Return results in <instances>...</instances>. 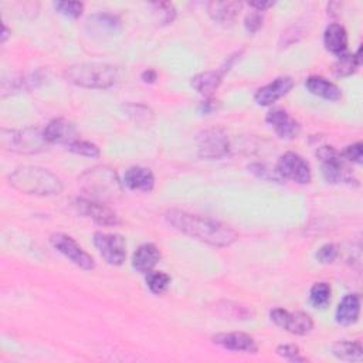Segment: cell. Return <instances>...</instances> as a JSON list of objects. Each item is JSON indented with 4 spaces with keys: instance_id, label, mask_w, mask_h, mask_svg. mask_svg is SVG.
<instances>
[{
    "instance_id": "4316f807",
    "label": "cell",
    "mask_w": 363,
    "mask_h": 363,
    "mask_svg": "<svg viewBox=\"0 0 363 363\" xmlns=\"http://www.w3.org/2000/svg\"><path fill=\"white\" fill-rule=\"evenodd\" d=\"M146 285L150 292L160 295L170 285V277L163 271H150L146 274Z\"/></svg>"
},
{
    "instance_id": "836d02e7",
    "label": "cell",
    "mask_w": 363,
    "mask_h": 363,
    "mask_svg": "<svg viewBox=\"0 0 363 363\" xmlns=\"http://www.w3.org/2000/svg\"><path fill=\"white\" fill-rule=\"evenodd\" d=\"M248 169H250L254 174H257L258 177H261V179H265V180H282V177L278 174L277 169H269L267 164H259V163H257V164L248 166Z\"/></svg>"
},
{
    "instance_id": "e0dca14e",
    "label": "cell",
    "mask_w": 363,
    "mask_h": 363,
    "mask_svg": "<svg viewBox=\"0 0 363 363\" xmlns=\"http://www.w3.org/2000/svg\"><path fill=\"white\" fill-rule=\"evenodd\" d=\"M123 184L133 191H143L147 193L155 186V176L153 173L142 166L129 167L123 174Z\"/></svg>"
},
{
    "instance_id": "4dcf8cb0",
    "label": "cell",
    "mask_w": 363,
    "mask_h": 363,
    "mask_svg": "<svg viewBox=\"0 0 363 363\" xmlns=\"http://www.w3.org/2000/svg\"><path fill=\"white\" fill-rule=\"evenodd\" d=\"M125 111L138 123H140V122H147L149 123L152 121V118H153L152 111L147 106H145V105L129 104V105L125 106Z\"/></svg>"
},
{
    "instance_id": "8992f818",
    "label": "cell",
    "mask_w": 363,
    "mask_h": 363,
    "mask_svg": "<svg viewBox=\"0 0 363 363\" xmlns=\"http://www.w3.org/2000/svg\"><path fill=\"white\" fill-rule=\"evenodd\" d=\"M316 156L322 163V174L328 183L352 182V174L345 164V159L333 146H320L316 150Z\"/></svg>"
},
{
    "instance_id": "1f68e13d",
    "label": "cell",
    "mask_w": 363,
    "mask_h": 363,
    "mask_svg": "<svg viewBox=\"0 0 363 363\" xmlns=\"http://www.w3.org/2000/svg\"><path fill=\"white\" fill-rule=\"evenodd\" d=\"M54 7L60 14H62L65 17L78 18L82 13L84 4L79 1H57V3H54Z\"/></svg>"
},
{
    "instance_id": "8d00e7d4",
    "label": "cell",
    "mask_w": 363,
    "mask_h": 363,
    "mask_svg": "<svg viewBox=\"0 0 363 363\" xmlns=\"http://www.w3.org/2000/svg\"><path fill=\"white\" fill-rule=\"evenodd\" d=\"M277 354H279L281 357H285L288 360H295V362H302L305 360L301 356V352L298 349V346L295 345H281L277 347Z\"/></svg>"
},
{
    "instance_id": "e575fe53",
    "label": "cell",
    "mask_w": 363,
    "mask_h": 363,
    "mask_svg": "<svg viewBox=\"0 0 363 363\" xmlns=\"http://www.w3.org/2000/svg\"><path fill=\"white\" fill-rule=\"evenodd\" d=\"M262 20H264V11H258V10H254L251 13L247 14L245 17V21H244V26H245V30L248 33H255L259 30V27L262 26Z\"/></svg>"
},
{
    "instance_id": "ffe728a7",
    "label": "cell",
    "mask_w": 363,
    "mask_h": 363,
    "mask_svg": "<svg viewBox=\"0 0 363 363\" xmlns=\"http://www.w3.org/2000/svg\"><path fill=\"white\" fill-rule=\"evenodd\" d=\"M360 313V295L359 294H347L339 302L336 308V322L339 325L347 326L354 323L359 319Z\"/></svg>"
},
{
    "instance_id": "277c9868",
    "label": "cell",
    "mask_w": 363,
    "mask_h": 363,
    "mask_svg": "<svg viewBox=\"0 0 363 363\" xmlns=\"http://www.w3.org/2000/svg\"><path fill=\"white\" fill-rule=\"evenodd\" d=\"M79 183L82 190L89 194L91 199L98 201L115 200L122 193V186L116 173L108 166L88 169L81 174Z\"/></svg>"
},
{
    "instance_id": "83f0119b",
    "label": "cell",
    "mask_w": 363,
    "mask_h": 363,
    "mask_svg": "<svg viewBox=\"0 0 363 363\" xmlns=\"http://www.w3.org/2000/svg\"><path fill=\"white\" fill-rule=\"evenodd\" d=\"M309 301L315 308H325L330 301V286L326 282H316L309 291Z\"/></svg>"
},
{
    "instance_id": "4fadbf2b",
    "label": "cell",
    "mask_w": 363,
    "mask_h": 363,
    "mask_svg": "<svg viewBox=\"0 0 363 363\" xmlns=\"http://www.w3.org/2000/svg\"><path fill=\"white\" fill-rule=\"evenodd\" d=\"M294 86V79L291 77H278L269 84L257 89L254 101L261 106H269L279 98L286 95Z\"/></svg>"
},
{
    "instance_id": "d6986e66",
    "label": "cell",
    "mask_w": 363,
    "mask_h": 363,
    "mask_svg": "<svg viewBox=\"0 0 363 363\" xmlns=\"http://www.w3.org/2000/svg\"><path fill=\"white\" fill-rule=\"evenodd\" d=\"M86 28L96 35H113L121 30V21L111 13H96L86 18Z\"/></svg>"
},
{
    "instance_id": "74e56055",
    "label": "cell",
    "mask_w": 363,
    "mask_h": 363,
    "mask_svg": "<svg viewBox=\"0 0 363 363\" xmlns=\"http://www.w3.org/2000/svg\"><path fill=\"white\" fill-rule=\"evenodd\" d=\"M248 4H250L252 9L258 10V11H264V10H267V9H269V7L274 6L272 1H250Z\"/></svg>"
},
{
    "instance_id": "d4e9b609",
    "label": "cell",
    "mask_w": 363,
    "mask_h": 363,
    "mask_svg": "<svg viewBox=\"0 0 363 363\" xmlns=\"http://www.w3.org/2000/svg\"><path fill=\"white\" fill-rule=\"evenodd\" d=\"M332 354L343 362H360L363 359V349L359 342L339 340L332 345Z\"/></svg>"
},
{
    "instance_id": "484cf974",
    "label": "cell",
    "mask_w": 363,
    "mask_h": 363,
    "mask_svg": "<svg viewBox=\"0 0 363 363\" xmlns=\"http://www.w3.org/2000/svg\"><path fill=\"white\" fill-rule=\"evenodd\" d=\"M360 52H362V47L357 50L356 54H349V52L339 54L337 60L333 64V72L337 77L352 75L357 69V67L362 64Z\"/></svg>"
},
{
    "instance_id": "7402d4cb",
    "label": "cell",
    "mask_w": 363,
    "mask_h": 363,
    "mask_svg": "<svg viewBox=\"0 0 363 363\" xmlns=\"http://www.w3.org/2000/svg\"><path fill=\"white\" fill-rule=\"evenodd\" d=\"M242 9L241 1H210L207 4V11L214 21L221 24H228L235 20Z\"/></svg>"
},
{
    "instance_id": "ab89813d",
    "label": "cell",
    "mask_w": 363,
    "mask_h": 363,
    "mask_svg": "<svg viewBox=\"0 0 363 363\" xmlns=\"http://www.w3.org/2000/svg\"><path fill=\"white\" fill-rule=\"evenodd\" d=\"M214 101H211V99H208V101H203L201 102V105H200V108H201V112H204V113H208L210 111H213L214 108H216V105L213 104Z\"/></svg>"
},
{
    "instance_id": "60d3db41",
    "label": "cell",
    "mask_w": 363,
    "mask_h": 363,
    "mask_svg": "<svg viewBox=\"0 0 363 363\" xmlns=\"http://www.w3.org/2000/svg\"><path fill=\"white\" fill-rule=\"evenodd\" d=\"M7 37H9V30H7V27L3 24V33H1V43H4L6 40H7Z\"/></svg>"
},
{
    "instance_id": "3957f363",
    "label": "cell",
    "mask_w": 363,
    "mask_h": 363,
    "mask_svg": "<svg viewBox=\"0 0 363 363\" xmlns=\"http://www.w3.org/2000/svg\"><path fill=\"white\" fill-rule=\"evenodd\" d=\"M67 81L94 89H105L116 82V68L105 62H81L68 67L64 72Z\"/></svg>"
},
{
    "instance_id": "ba28073f",
    "label": "cell",
    "mask_w": 363,
    "mask_h": 363,
    "mask_svg": "<svg viewBox=\"0 0 363 363\" xmlns=\"http://www.w3.org/2000/svg\"><path fill=\"white\" fill-rule=\"evenodd\" d=\"M50 242L58 252L67 257L77 267L85 271L94 269L95 267L94 258L72 237L62 233H54L50 235Z\"/></svg>"
},
{
    "instance_id": "f546056e",
    "label": "cell",
    "mask_w": 363,
    "mask_h": 363,
    "mask_svg": "<svg viewBox=\"0 0 363 363\" xmlns=\"http://www.w3.org/2000/svg\"><path fill=\"white\" fill-rule=\"evenodd\" d=\"M153 13L157 18V21L160 24H170L173 23L174 17H176V9L172 3L169 1H159V3H153Z\"/></svg>"
},
{
    "instance_id": "7a4b0ae2",
    "label": "cell",
    "mask_w": 363,
    "mask_h": 363,
    "mask_svg": "<svg viewBox=\"0 0 363 363\" xmlns=\"http://www.w3.org/2000/svg\"><path fill=\"white\" fill-rule=\"evenodd\" d=\"M9 183L24 194L54 196L62 191L61 179L40 166H21L9 174Z\"/></svg>"
},
{
    "instance_id": "9a60e30c",
    "label": "cell",
    "mask_w": 363,
    "mask_h": 363,
    "mask_svg": "<svg viewBox=\"0 0 363 363\" xmlns=\"http://www.w3.org/2000/svg\"><path fill=\"white\" fill-rule=\"evenodd\" d=\"M265 121L274 128L275 133L281 139H292L299 133V123L291 118L284 109H272L267 113Z\"/></svg>"
},
{
    "instance_id": "603a6c76",
    "label": "cell",
    "mask_w": 363,
    "mask_h": 363,
    "mask_svg": "<svg viewBox=\"0 0 363 363\" xmlns=\"http://www.w3.org/2000/svg\"><path fill=\"white\" fill-rule=\"evenodd\" d=\"M323 44L326 50L330 51L332 54L339 55L342 52H346L347 33L345 27L337 23L329 24L323 33Z\"/></svg>"
},
{
    "instance_id": "cb8c5ba5",
    "label": "cell",
    "mask_w": 363,
    "mask_h": 363,
    "mask_svg": "<svg viewBox=\"0 0 363 363\" xmlns=\"http://www.w3.org/2000/svg\"><path fill=\"white\" fill-rule=\"evenodd\" d=\"M223 74L220 71H204L194 75L190 81L191 86L201 95L210 96L221 84Z\"/></svg>"
},
{
    "instance_id": "7c38bea8",
    "label": "cell",
    "mask_w": 363,
    "mask_h": 363,
    "mask_svg": "<svg viewBox=\"0 0 363 363\" xmlns=\"http://www.w3.org/2000/svg\"><path fill=\"white\" fill-rule=\"evenodd\" d=\"M72 206L79 214L92 218L99 225L111 227V225L119 224V218H118L116 213L109 206H106L104 201L78 197L74 200Z\"/></svg>"
},
{
    "instance_id": "f1b7e54d",
    "label": "cell",
    "mask_w": 363,
    "mask_h": 363,
    "mask_svg": "<svg viewBox=\"0 0 363 363\" xmlns=\"http://www.w3.org/2000/svg\"><path fill=\"white\" fill-rule=\"evenodd\" d=\"M67 149L75 155L85 156V157H98L99 156V147L91 142L75 139L71 143L67 145Z\"/></svg>"
},
{
    "instance_id": "52a82bcc",
    "label": "cell",
    "mask_w": 363,
    "mask_h": 363,
    "mask_svg": "<svg viewBox=\"0 0 363 363\" xmlns=\"http://www.w3.org/2000/svg\"><path fill=\"white\" fill-rule=\"evenodd\" d=\"M230 142L221 128H208L197 135V153L201 159L216 160L228 153Z\"/></svg>"
},
{
    "instance_id": "5b68a950",
    "label": "cell",
    "mask_w": 363,
    "mask_h": 363,
    "mask_svg": "<svg viewBox=\"0 0 363 363\" xmlns=\"http://www.w3.org/2000/svg\"><path fill=\"white\" fill-rule=\"evenodd\" d=\"M0 142L4 150L20 155H33L43 152L44 149H47L48 145L44 133L38 128L1 129Z\"/></svg>"
},
{
    "instance_id": "5bb4252c",
    "label": "cell",
    "mask_w": 363,
    "mask_h": 363,
    "mask_svg": "<svg viewBox=\"0 0 363 363\" xmlns=\"http://www.w3.org/2000/svg\"><path fill=\"white\" fill-rule=\"evenodd\" d=\"M213 343L218 345L223 349L234 352L255 353L258 350L257 342L252 336L244 332H223L213 336Z\"/></svg>"
},
{
    "instance_id": "30bf717a",
    "label": "cell",
    "mask_w": 363,
    "mask_h": 363,
    "mask_svg": "<svg viewBox=\"0 0 363 363\" xmlns=\"http://www.w3.org/2000/svg\"><path fill=\"white\" fill-rule=\"evenodd\" d=\"M269 318L271 320L285 329L286 332L292 333V335H306L312 330L313 328V322H312V318L305 313V312H288L286 309H282V308H275L269 312Z\"/></svg>"
},
{
    "instance_id": "d590c367",
    "label": "cell",
    "mask_w": 363,
    "mask_h": 363,
    "mask_svg": "<svg viewBox=\"0 0 363 363\" xmlns=\"http://www.w3.org/2000/svg\"><path fill=\"white\" fill-rule=\"evenodd\" d=\"M336 257H337V248L333 244H325L316 252V258L322 264L333 262L336 259Z\"/></svg>"
},
{
    "instance_id": "44dd1931",
    "label": "cell",
    "mask_w": 363,
    "mask_h": 363,
    "mask_svg": "<svg viewBox=\"0 0 363 363\" xmlns=\"http://www.w3.org/2000/svg\"><path fill=\"white\" fill-rule=\"evenodd\" d=\"M305 86L311 94H313L316 96H320L323 99L332 101V102H336L342 98L340 88L336 84H333V82H330L326 78L319 77V75L309 77L305 81Z\"/></svg>"
},
{
    "instance_id": "6da1fadb",
    "label": "cell",
    "mask_w": 363,
    "mask_h": 363,
    "mask_svg": "<svg viewBox=\"0 0 363 363\" xmlns=\"http://www.w3.org/2000/svg\"><path fill=\"white\" fill-rule=\"evenodd\" d=\"M166 221L177 231L213 247H228L237 241L238 234L228 225L183 210H167Z\"/></svg>"
},
{
    "instance_id": "ac0fdd59",
    "label": "cell",
    "mask_w": 363,
    "mask_h": 363,
    "mask_svg": "<svg viewBox=\"0 0 363 363\" xmlns=\"http://www.w3.org/2000/svg\"><path fill=\"white\" fill-rule=\"evenodd\" d=\"M160 259V251L155 244L146 242L138 247V250L132 255V267L140 272V274H147L153 271L155 265Z\"/></svg>"
},
{
    "instance_id": "f35d334b",
    "label": "cell",
    "mask_w": 363,
    "mask_h": 363,
    "mask_svg": "<svg viewBox=\"0 0 363 363\" xmlns=\"http://www.w3.org/2000/svg\"><path fill=\"white\" fill-rule=\"evenodd\" d=\"M156 78H157V74H156V71H153V69H146V71L142 72V79H143L145 82L152 84V82H155Z\"/></svg>"
},
{
    "instance_id": "d6a6232c",
    "label": "cell",
    "mask_w": 363,
    "mask_h": 363,
    "mask_svg": "<svg viewBox=\"0 0 363 363\" xmlns=\"http://www.w3.org/2000/svg\"><path fill=\"white\" fill-rule=\"evenodd\" d=\"M340 155H342V157L345 160H349V162L360 164L363 162V145L360 142L349 145V146L345 147V150Z\"/></svg>"
},
{
    "instance_id": "2e32d148",
    "label": "cell",
    "mask_w": 363,
    "mask_h": 363,
    "mask_svg": "<svg viewBox=\"0 0 363 363\" xmlns=\"http://www.w3.org/2000/svg\"><path fill=\"white\" fill-rule=\"evenodd\" d=\"M44 138L48 143H64L68 145L77 139V129L72 122L64 118L51 121L43 130Z\"/></svg>"
},
{
    "instance_id": "9c48e42d",
    "label": "cell",
    "mask_w": 363,
    "mask_h": 363,
    "mask_svg": "<svg viewBox=\"0 0 363 363\" xmlns=\"http://www.w3.org/2000/svg\"><path fill=\"white\" fill-rule=\"evenodd\" d=\"M275 169L282 179H289L299 184H308L312 179L309 163L301 155L294 152L281 155Z\"/></svg>"
},
{
    "instance_id": "8fae6325",
    "label": "cell",
    "mask_w": 363,
    "mask_h": 363,
    "mask_svg": "<svg viewBox=\"0 0 363 363\" xmlns=\"http://www.w3.org/2000/svg\"><path fill=\"white\" fill-rule=\"evenodd\" d=\"M94 244L102 258L111 265H121L126 257V242L121 234L95 233Z\"/></svg>"
}]
</instances>
